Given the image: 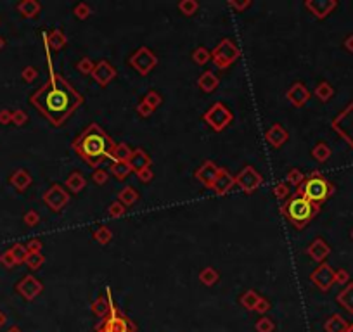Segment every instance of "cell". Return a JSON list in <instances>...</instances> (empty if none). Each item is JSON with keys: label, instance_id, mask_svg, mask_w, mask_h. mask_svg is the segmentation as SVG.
I'll list each match as a JSON object with an SVG mask.
<instances>
[{"label": "cell", "instance_id": "3", "mask_svg": "<svg viewBox=\"0 0 353 332\" xmlns=\"http://www.w3.org/2000/svg\"><path fill=\"white\" fill-rule=\"evenodd\" d=\"M289 217L295 220V222H301L303 223L305 220H308L312 217V204L308 203V199H303V198H298L295 201H291L289 204Z\"/></svg>", "mask_w": 353, "mask_h": 332}, {"label": "cell", "instance_id": "7", "mask_svg": "<svg viewBox=\"0 0 353 332\" xmlns=\"http://www.w3.org/2000/svg\"><path fill=\"white\" fill-rule=\"evenodd\" d=\"M257 329L258 332H272L273 329V324L268 319H262L258 322V325H257Z\"/></svg>", "mask_w": 353, "mask_h": 332}, {"label": "cell", "instance_id": "2", "mask_svg": "<svg viewBox=\"0 0 353 332\" xmlns=\"http://www.w3.org/2000/svg\"><path fill=\"white\" fill-rule=\"evenodd\" d=\"M82 151L87 158H90L92 161H97L102 154L106 152V139L104 135H101L97 130H90L82 142Z\"/></svg>", "mask_w": 353, "mask_h": 332}, {"label": "cell", "instance_id": "5", "mask_svg": "<svg viewBox=\"0 0 353 332\" xmlns=\"http://www.w3.org/2000/svg\"><path fill=\"white\" fill-rule=\"evenodd\" d=\"M106 332H130L128 330V324L123 317H111L108 320V325H106Z\"/></svg>", "mask_w": 353, "mask_h": 332}, {"label": "cell", "instance_id": "8", "mask_svg": "<svg viewBox=\"0 0 353 332\" xmlns=\"http://www.w3.org/2000/svg\"><path fill=\"white\" fill-rule=\"evenodd\" d=\"M244 306H248V308H254L258 305V299H257V296H254V294H249V296H244Z\"/></svg>", "mask_w": 353, "mask_h": 332}, {"label": "cell", "instance_id": "9", "mask_svg": "<svg viewBox=\"0 0 353 332\" xmlns=\"http://www.w3.org/2000/svg\"><path fill=\"white\" fill-rule=\"evenodd\" d=\"M348 332H353V327H351V329H350V330H348Z\"/></svg>", "mask_w": 353, "mask_h": 332}, {"label": "cell", "instance_id": "4", "mask_svg": "<svg viewBox=\"0 0 353 332\" xmlns=\"http://www.w3.org/2000/svg\"><path fill=\"white\" fill-rule=\"evenodd\" d=\"M329 192V187L326 184V180L322 179H312L306 182L305 185V194L308 199L312 201H322Z\"/></svg>", "mask_w": 353, "mask_h": 332}, {"label": "cell", "instance_id": "1", "mask_svg": "<svg viewBox=\"0 0 353 332\" xmlns=\"http://www.w3.org/2000/svg\"><path fill=\"white\" fill-rule=\"evenodd\" d=\"M40 97V106L45 109V113L55 120H61L64 114H68L76 102V95L64 85H50Z\"/></svg>", "mask_w": 353, "mask_h": 332}, {"label": "cell", "instance_id": "6", "mask_svg": "<svg viewBox=\"0 0 353 332\" xmlns=\"http://www.w3.org/2000/svg\"><path fill=\"white\" fill-rule=\"evenodd\" d=\"M329 332H345V324L341 322L340 317H332V320L327 324Z\"/></svg>", "mask_w": 353, "mask_h": 332}]
</instances>
